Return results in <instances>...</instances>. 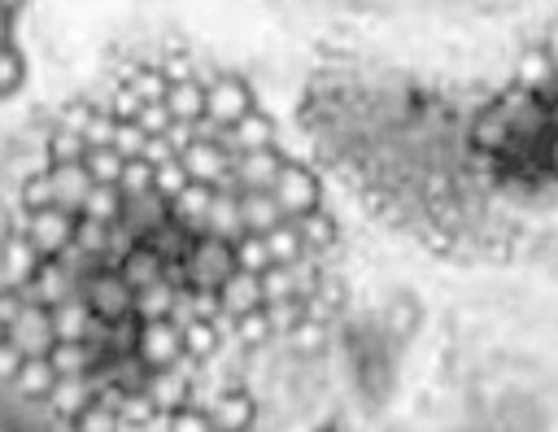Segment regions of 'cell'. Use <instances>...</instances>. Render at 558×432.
<instances>
[{
	"instance_id": "obj_40",
	"label": "cell",
	"mask_w": 558,
	"mask_h": 432,
	"mask_svg": "<svg viewBox=\"0 0 558 432\" xmlns=\"http://www.w3.org/2000/svg\"><path fill=\"white\" fill-rule=\"evenodd\" d=\"M109 236H113V227H109V223H96V218L78 214V227H74V244H78L83 253L100 257V266H105V253H109Z\"/></svg>"
},
{
	"instance_id": "obj_31",
	"label": "cell",
	"mask_w": 558,
	"mask_h": 432,
	"mask_svg": "<svg viewBox=\"0 0 558 432\" xmlns=\"http://www.w3.org/2000/svg\"><path fill=\"white\" fill-rule=\"evenodd\" d=\"M262 240H266V249H270V262H275V266H296L301 257H310V249H305V240H301V231H296V223H292V218H288V223H279L275 231H266Z\"/></svg>"
},
{
	"instance_id": "obj_8",
	"label": "cell",
	"mask_w": 558,
	"mask_h": 432,
	"mask_svg": "<svg viewBox=\"0 0 558 432\" xmlns=\"http://www.w3.org/2000/svg\"><path fill=\"white\" fill-rule=\"evenodd\" d=\"M9 345L22 349V358H48L57 345V327H52V310L39 301H26L13 319H9Z\"/></svg>"
},
{
	"instance_id": "obj_14",
	"label": "cell",
	"mask_w": 558,
	"mask_h": 432,
	"mask_svg": "<svg viewBox=\"0 0 558 432\" xmlns=\"http://www.w3.org/2000/svg\"><path fill=\"white\" fill-rule=\"evenodd\" d=\"M205 410L218 432H253V423H257V401L244 388H222Z\"/></svg>"
},
{
	"instance_id": "obj_35",
	"label": "cell",
	"mask_w": 558,
	"mask_h": 432,
	"mask_svg": "<svg viewBox=\"0 0 558 432\" xmlns=\"http://www.w3.org/2000/svg\"><path fill=\"white\" fill-rule=\"evenodd\" d=\"M83 166H87L92 183H113V188H118L126 157H122L113 144H92V148H87V157H83Z\"/></svg>"
},
{
	"instance_id": "obj_22",
	"label": "cell",
	"mask_w": 558,
	"mask_h": 432,
	"mask_svg": "<svg viewBox=\"0 0 558 432\" xmlns=\"http://www.w3.org/2000/svg\"><path fill=\"white\" fill-rule=\"evenodd\" d=\"M52 367H57V375H96V367L109 358L96 340H57L52 345Z\"/></svg>"
},
{
	"instance_id": "obj_56",
	"label": "cell",
	"mask_w": 558,
	"mask_h": 432,
	"mask_svg": "<svg viewBox=\"0 0 558 432\" xmlns=\"http://www.w3.org/2000/svg\"><path fill=\"white\" fill-rule=\"evenodd\" d=\"M549 96H558V74H554V87H549Z\"/></svg>"
},
{
	"instance_id": "obj_32",
	"label": "cell",
	"mask_w": 558,
	"mask_h": 432,
	"mask_svg": "<svg viewBox=\"0 0 558 432\" xmlns=\"http://www.w3.org/2000/svg\"><path fill=\"white\" fill-rule=\"evenodd\" d=\"M44 157H48V166H52V161H83V157H87V140H83V131L52 122L48 135H44Z\"/></svg>"
},
{
	"instance_id": "obj_49",
	"label": "cell",
	"mask_w": 558,
	"mask_h": 432,
	"mask_svg": "<svg viewBox=\"0 0 558 432\" xmlns=\"http://www.w3.org/2000/svg\"><path fill=\"white\" fill-rule=\"evenodd\" d=\"M140 127H144V135H166L170 127H174V113H170V105L166 100H148L144 109H140V118H135Z\"/></svg>"
},
{
	"instance_id": "obj_52",
	"label": "cell",
	"mask_w": 558,
	"mask_h": 432,
	"mask_svg": "<svg viewBox=\"0 0 558 432\" xmlns=\"http://www.w3.org/2000/svg\"><path fill=\"white\" fill-rule=\"evenodd\" d=\"M541 48H545V52H549V57L558 61V17H554V22L545 26V35H541Z\"/></svg>"
},
{
	"instance_id": "obj_45",
	"label": "cell",
	"mask_w": 558,
	"mask_h": 432,
	"mask_svg": "<svg viewBox=\"0 0 558 432\" xmlns=\"http://www.w3.org/2000/svg\"><path fill=\"white\" fill-rule=\"evenodd\" d=\"M170 432H218V428L201 401H187V406L170 410Z\"/></svg>"
},
{
	"instance_id": "obj_9",
	"label": "cell",
	"mask_w": 558,
	"mask_h": 432,
	"mask_svg": "<svg viewBox=\"0 0 558 432\" xmlns=\"http://www.w3.org/2000/svg\"><path fill=\"white\" fill-rule=\"evenodd\" d=\"M283 153L279 148H253V153H235L231 166V188L235 192H270L279 170H283Z\"/></svg>"
},
{
	"instance_id": "obj_30",
	"label": "cell",
	"mask_w": 558,
	"mask_h": 432,
	"mask_svg": "<svg viewBox=\"0 0 558 432\" xmlns=\"http://www.w3.org/2000/svg\"><path fill=\"white\" fill-rule=\"evenodd\" d=\"M179 297H183V288H179V284L157 279V284H148V288H140V292H135V314H140V319H174Z\"/></svg>"
},
{
	"instance_id": "obj_28",
	"label": "cell",
	"mask_w": 558,
	"mask_h": 432,
	"mask_svg": "<svg viewBox=\"0 0 558 432\" xmlns=\"http://www.w3.org/2000/svg\"><path fill=\"white\" fill-rule=\"evenodd\" d=\"M52 327H57V340H87L96 327V314L87 310L83 297H70V301L52 305Z\"/></svg>"
},
{
	"instance_id": "obj_6",
	"label": "cell",
	"mask_w": 558,
	"mask_h": 432,
	"mask_svg": "<svg viewBox=\"0 0 558 432\" xmlns=\"http://www.w3.org/2000/svg\"><path fill=\"white\" fill-rule=\"evenodd\" d=\"M179 161H183V170H187V179H196V183H209V188H231V166H235V153L222 144V140H214V135H196L183 153H179ZM235 192V188H231Z\"/></svg>"
},
{
	"instance_id": "obj_21",
	"label": "cell",
	"mask_w": 558,
	"mask_h": 432,
	"mask_svg": "<svg viewBox=\"0 0 558 432\" xmlns=\"http://www.w3.org/2000/svg\"><path fill=\"white\" fill-rule=\"evenodd\" d=\"M205 236H218V240H231V244L240 236H248L244 231V214H240V192H231V188L214 192V205L205 214Z\"/></svg>"
},
{
	"instance_id": "obj_39",
	"label": "cell",
	"mask_w": 558,
	"mask_h": 432,
	"mask_svg": "<svg viewBox=\"0 0 558 432\" xmlns=\"http://www.w3.org/2000/svg\"><path fill=\"white\" fill-rule=\"evenodd\" d=\"M418 327V305L410 301V297H397L392 305H388V314H384V340H410V332Z\"/></svg>"
},
{
	"instance_id": "obj_42",
	"label": "cell",
	"mask_w": 558,
	"mask_h": 432,
	"mask_svg": "<svg viewBox=\"0 0 558 432\" xmlns=\"http://www.w3.org/2000/svg\"><path fill=\"white\" fill-rule=\"evenodd\" d=\"M118 188H122V196H140V192H153V188H157V166H153L148 157H131V161L122 166V179H118Z\"/></svg>"
},
{
	"instance_id": "obj_34",
	"label": "cell",
	"mask_w": 558,
	"mask_h": 432,
	"mask_svg": "<svg viewBox=\"0 0 558 432\" xmlns=\"http://www.w3.org/2000/svg\"><path fill=\"white\" fill-rule=\"evenodd\" d=\"M65 428H70V432H122V415H118L113 401L96 397V401H92L87 410H78Z\"/></svg>"
},
{
	"instance_id": "obj_33",
	"label": "cell",
	"mask_w": 558,
	"mask_h": 432,
	"mask_svg": "<svg viewBox=\"0 0 558 432\" xmlns=\"http://www.w3.org/2000/svg\"><path fill=\"white\" fill-rule=\"evenodd\" d=\"M283 340H288L296 353L314 358V353H323V349L331 345V323H327V319H310V314H305V319H301Z\"/></svg>"
},
{
	"instance_id": "obj_17",
	"label": "cell",
	"mask_w": 558,
	"mask_h": 432,
	"mask_svg": "<svg viewBox=\"0 0 558 432\" xmlns=\"http://www.w3.org/2000/svg\"><path fill=\"white\" fill-rule=\"evenodd\" d=\"M218 301H222V319H240V314L262 310V305H266L262 275H253V271H235V275L218 288Z\"/></svg>"
},
{
	"instance_id": "obj_27",
	"label": "cell",
	"mask_w": 558,
	"mask_h": 432,
	"mask_svg": "<svg viewBox=\"0 0 558 432\" xmlns=\"http://www.w3.org/2000/svg\"><path fill=\"white\" fill-rule=\"evenodd\" d=\"M240 214H244V231L248 236H266L279 223H288V214L279 209V201L270 192H240Z\"/></svg>"
},
{
	"instance_id": "obj_55",
	"label": "cell",
	"mask_w": 558,
	"mask_h": 432,
	"mask_svg": "<svg viewBox=\"0 0 558 432\" xmlns=\"http://www.w3.org/2000/svg\"><path fill=\"white\" fill-rule=\"evenodd\" d=\"M4 340H9V323L0 319V345H4Z\"/></svg>"
},
{
	"instance_id": "obj_15",
	"label": "cell",
	"mask_w": 558,
	"mask_h": 432,
	"mask_svg": "<svg viewBox=\"0 0 558 432\" xmlns=\"http://www.w3.org/2000/svg\"><path fill=\"white\" fill-rule=\"evenodd\" d=\"M48 175H52V201H57L61 209L83 214L87 192L96 188V183H92V175H87V166H83V161H52V166H48Z\"/></svg>"
},
{
	"instance_id": "obj_18",
	"label": "cell",
	"mask_w": 558,
	"mask_h": 432,
	"mask_svg": "<svg viewBox=\"0 0 558 432\" xmlns=\"http://www.w3.org/2000/svg\"><path fill=\"white\" fill-rule=\"evenodd\" d=\"M96 393H100L96 375H61V380L52 384L48 406H52V415H57V419H65V423H70L78 410H87V406L96 401Z\"/></svg>"
},
{
	"instance_id": "obj_19",
	"label": "cell",
	"mask_w": 558,
	"mask_h": 432,
	"mask_svg": "<svg viewBox=\"0 0 558 432\" xmlns=\"http://www.w3.org/2000/svg\"><path fill=\"white\" fill-rule=\"evenodd\" d=\"M144 393H148V401H153L157 410H179V406L196 401V384H192V375H183L179 367L153 371L148 384H144Z\"/></svg>"
},
{
	"instance_id": "obj_48",
	"label": "cell",
	"mask_w": 558,
	"mask_h": 432,
	"mask_svg": "<svg viewBox=\"0 0 558 432\" xmlns=\"http://www.w3.org/2000/svg\"><path fill=\"white\" fill-rule=\"evenodd\" d=\"M187 183H192V179H187V170H183V161H179V157H170V161H161V166H157V192H161L166 201H174Z\"/></svg>"
},
{
	"instance_id": "obj_47",
	"label": "cell",
	"mask_w": 558,
	"mask_h": 432,
	"mask_svg": "<svg viewBox=\"0 0 558 432\" xmlns=\"http://www.w3.org/2000/svg\"><path fill=\"white\" fill-rule=\"evenodd\" d=\"M148 140H153V135H144L140 122H118V131H113V148H118L126 161H131V157H144Z\"/></svg>"
},
{
	"instance_id": "obj_20",
	"label": "cell",
	"mask_w": 558,
	"mask_h": 432,
	"mask_svg": "<svg viewBox=\"0 0 558 432\" xmlns=\"http://www.w3.org/2000/svg\"><path fill=\"white\" fill-rule=\"evenodd\" d=\"M214 192H218V188L192 179V183L170 201V218H174L179 227H187L192 236H205V214H209V205H214Z\"/></svg>"
},
{
	"instance_id": "obj_29",
	"label": "cell",
	"mask_w": 558,
	"mask_h": 432,
	"mask_svg": "<svg viewBox=\"0 0 558 432\" xmlns=\"http://www.w3.org/2000/svg\"><path fill=\"white\" fill-rule=\"evenodd\" d=\"M179 323H183V349H187V358H192V362H209V358L218 353V345H222L218 319H196V314H187V319H179Z\"/></svg>"
},
{
	"instance_id": "obj_38",
	"label": "cell",
	"mask_w": 558,
	"mask_h": 432,
	"mask_svg": "<svg viewBox=\"0 0 558 432\" xmlns=\"http://www.w3.org/2000/svg\"><path fill=\"white\" fill-rule=\"evenodd\" d=\"M26 52L17 48V44H9V48H0V100H9V96H17L22 87H26Z\"/></svg>"
},
{
	"instance_id": "obj_37",
	"label": "cell",
	"mask_w": 558,
	"mask_h": 432,
	"mask_svg": "<svg viewBox=\"0 0 558 432\" xmlns=\"http://www.w3.org/2000/svg\"><path fill=\"white\" fill-rule=\"evenodd\" d=\"M83 214L96 218V223H109V227L122 223V188H113V183H96V188L87 192Z\"/></svg>"
},
{
	"instance_id": "obj_26",
	"label": "cell",
	"mask_w": 558,
	"mask_h": 432,
	"mask_svg": "<svg viewBox=\"0 0 558 432\" xmlns=\"http://www.w3.org/2000/svg\"><path fill=\"white\" fill-rule=\"evenodd\" d=\"M554 74H558V61L536 44V48H527V52L519 57V65H514V87L545 96V92L554 87Z\"/></svg>"
},
{
	"instance_id": "obj_13",
	"label": "cell",
	"mask_w": 558,
	"mask_h": 432,
	"mask_svg": "<svg viewBox=\"0 0 558 432\" xmlns=\"http://www.w3.org/2000/svg\"><path fill=\"white\" fill-rule=\"evenodd\" d=\"M231 153H253V148H275V140H279V127H275V118L266 113V109H248L235 127H227L222 135H218Z\"/></svg>"
},
{
	"instance_id": "obj_44",
	"label": "cell",
	"mask_w": 558,
	"mask_h": 432,
	"mask_svg": "<svg viewBox=\"0 0 558 432\" xmlns=\"http://www.w3.org/2000/svg\"><path fill=\"white\" fill-rule=\"evenodd\" d=\"M235 262H240V271H253V275H262L266 266H275L262 236H240L235 240Z\"/></svg>"
},
{
	"instance_id": "obj_24",
	"label": "cell",
	"mask_w": 558,
	"mask_h": 432,
	"mask_svg": "<svg viewBox=\"0 0 558 432\" xmlns=\"http://www.w3.org/2000/svg\"><path fill=\"white\" fill-rule=\"evenodd\" d=\"M296 223V231H301V240H305V249L314 253V257H327L331 249H336V240H340V227H336V214L331 209H310V214H301V218H292Z\"/></svg>"
},
{
	"instance_id": "obj_43",
	"label": "cell",
	"mask_w": 558,
	"mask_h": 432,
	"mask_svg": "<svg viewBox=\"0 0 558 432\" xmlns=\"http://www.w3.org/2000/svg\"><path fill=\"white\" fill-rule=\"evenodd\" d=\"M262 310H266V319H270L275 336H288V332H292V327L305 319V301H301V297H288V301H266Z\"/></svg>"
},
{
	"instance_id": "obj_10",
	"label": "cell",
	"mask_w": 558,
	"mask_h": 432,
	"mask_svg": "<svg viewBox=\"0 0 558 432\" xmlns=\"http://www.w3.org/2000/svg\"><path fill=\"white\" fill-rule=\"evenodd\" d=\"M78 288H83V279L61 262V257H44L39 262V271H35V279L22 288L26 292V301H39V305H61V301H70V297H78Z\"/></svg>"
},
{
	"instance_id": "obj_12",
	"label": "cell",
	"mask_w": 558,
	"mask_h": 432,
	"mask_svg": "<svg viewBox=\"0 0 558 432\" xmlns=\"http://www.w3.org/2000/svg\"><path fill=\"white\" fill-rule=\"evenodd\" d=\"M170 223V201L153 188V192H140V196H122V227L135 236V240H148L153 231H161Z\"/></svg>"
},
{
	"instance_id": "obj_41",
	"label": "cell",
	"mask_w": 558,
	"mask_h": 432,
	"mask_svg": "<svg viewBox=\"0 0 558 432\" xmlns=\"http://www.w3.org/2000/svg\"><path fill=\"white\" fill-rule=\"evenodd\" d=\"M231 327H235V340H240L244 349H262L266 340H275V327H270V319H266V310H253V314H240V319H231Z\"/></svg>"
},
{
	"instance_id": "obj_7",
	"label": "cell",
	"mask_w": 558,
	"mask_h": 432,
	"mask_svg": "<svg viewBox=\"0 0 558 432\" xmlns=\"http://www.w3.org/2000/svg\"><path fill=\"white\" fill-rule=\"evenodd\" d=\"M74 227H78V214H74V209H61V205L26 209V218H22L26 240H31L44 257H57L65 244H74Z\"/></svg>"
},
{
	"instance_id": "obj_2",
	"label": "cell",
	"mask_w": 558,
	"mask_h": 432,
	"mask_svg": "<svg viewBox=\"0 0 558 432\" xmlns=\"http://www.w3.org/2000/svg\"><path fill=\"white\" fill-rule=\"evenodd\" d=\"M78 297L87 301V310L96 314V323H122L135 314V288L126 284V275L118 266H100L83 279Z\"/></svg>"
},
{
	"instance_id": "obj_53",
	"label": "cell",
	"mask_w": 558,
	"mask_h": 432,
	"mask_svg": "<svg viewBox=\"0 0 558 432\" xmlns=\"http://www.w3.org/2000/svg\"><path fill=\"white\" fill-rule=\"evenodd\" d=\"M13 22H17V17H13L9 9H0V48H9V44H13Z\"/></svg>"
},
{
	"instance_id": "obj_11",
	"label": "cell",
	"mask_w": 558,
	"mask_h": 432,
	"mask_svg": "<svg viewBox=\"0 0 558 432\" xmlns=\"http://www.w3.org/2000/svg\"><path fill=\"white\" fill-rule=\"evenodd\" d=\"M39 262H44V253L26 240L22 227L0 236V288H26L39 271Z\"/></svg>"
},
{
	"instance_id": "obj_16",
	"label": "cell",
	"mask_w": 558,
	"mask_h": 432,
	"mask_svg": "<svg viewBox=\"0 0 558 432\" xmlns=\"http://www.w3.org/2000/svg\"><path fill=\"white\" fill-rule=\"evenodd\" d=\"M57 380H61V375H57L52 358H22V367H17L13 384H9V393H13L17 401L39 406V401L52 397V384H57Z\"/></svg>"
},
{
	"instance_id": "obj_1",
	"label": "cell",
	"mask_w": 558,
	"mask_h": 432,
	"mask_svg": "<svg viewBox=\"0 0 558 432\" xmlns=\"http://www.w3.org/2000/svg\"><path fill=\"white\" fill-rule=\"evenodd\" d=\"M235 271H240V262H235V244H231V240H218V236H196L192 249H187V257H183L187 288L218 292Z\"/></svg>"
},
{
	"instance_id": "obj_51",
	"label": "cell",
	"mask_w": 558,
	"mask_h": 432,
	"mask_svg": "<svg viewBox=\"0 0 558 432\" xmlns=\"http://www.w3.org/2000/svg\"><path fill=\"white\" fill-rule=\"evenodd\" d=\"M541 170H545L549 179H558V131H549V135H545V148H541Z\"/></svg>"
},
{
	"instance_id": "obj_5",
	"label": "cell",
	"mask_w": 558,
	"mask_h": 432,
	"mask_svg": "<svg viewBox=\"0 0 558 432\" xmlns=\"http://www.w3.org/2000/svg\"><path fill=\"white\" fill-rule=\"evenodd\" d=\"M270 196L279 201V209L288 218H301V214H310V209L323 205V179L314 175V166L288 157L283 170H279V179H275V188H270Z\"/></svg>"
},
{
	"instance_id": "obj_3",
	"label": "cell",
	"mask_w": 558,
	"mask_h": 432,
	"mask_svg": "<svg viewBox=\"0 0 558 432\" xmlns=\"http://www.w3.org/2000/svg\"><path fill=\"white\" fill-rule=\"evenodd\" d=\"M135 353H140V362H144L148 371L183 367V362H187V349H183V323H179V319H140Z\"/></svg>"
},
{
	"instance_id": "obj_4",
	"label": "cell",
	"mask_w": 558,
	"mask_h": 432,
	"mask_svg": "<svg viewBox=\"0 0 558 432\" xmlns=\"http://www.w3.org/2000/svg\"><path fill=\"white\" fill-rule=\"evenodd\" d=\"M248 109H257V96H253V87H248L240 74L218 70V74L205 83V118H209L218 131L235 127Z\"/></svg>"
},
{
	"instance_id": "obj_23",
	"label": "cell",
	"mask_w": 558,
	"mask_h": 432,
	"mask_svg": "<svg viewBox=\"0 0 558 432\" xmlns=\"http://www.w3.org/2000/svg\"><path fill=\"white\" fill-rule=\"evenodd\" d=\"M166 105H170L174 122H192V127H201V122H205V79H196V74L174 79L170 92H166Z\"/></svg>"
},
{
	"instance_id": "obj_36",
	"label": "cell",
	"mask_w": 558,
	"mask_h": 432,
	"mask_svg": "<svg viewBox=\"0 0 558 432\" xmlns=\"http://www.w3.org/2000/svg\"><path fill=\"white\" fill-rule=\"evenodd\" d=\"M17 205H22V209L57 205V201H52V175H48V166H35V170H26V175L17 179Z\"/></svg>"
},
{
	"instance_id": "obj_54",
	"label": "cell",
	"mask_w": 558,
	"mask_h": 432,
	"mask_svg": "<svg viewBox=\"0 0 558 432\" xmlns=\"http://www.w3.org/2000/svg\"><path fill=\"white\" fill-rule=\"evenodd\" d=\"M0 9H9V13H13V17H17V13H22V9H26V0H0Z\"/></svg>"
},
{
	"instance_id": "obj_25",
	"label": "cell",
	"mask_w": 558,
	"mask_h": 432,
	"mask_svg": "<svg viewBox=\"0 0 558 432\" xmlns=\"http://www.w3.org/2000/svg\"><path fill=\"white\" fill-rule=\"evenodd\" d=\"M118 271H122V275H126V284L140 292V288H148V284L166 279V257H161L148 240H140V244L118 262Z\"/></svg>"
},
{
	"instance_id": "obj_46",
	"label": "cell",
	"mask_w": 558,
	"mask_h": 432,
	"mask_svg": "<svg viewBox=\"0 0 558 432\" xmlns=\"http://www.w3.org/2000/svg\"><path fill=\"white\" fill-rule=\"evenodd\" d=\"M262 292H266V301H288V297H296V275H292V266H266V271H262Z\"/></svg>"
},
{
	"instance_id": "obj_50",
	"label": "cell",
	"mask_w": 558,
	"mask_h": 432,
	"mask_svg": "<svg viewBox=\"0 0 558 432\" xmlns=\"http://www.w3.org/2000/svg\"><path fill=\"white\" fill-rule=\"evenodd\" d=\"M17 367H22V349H13V345L4 340V345H0V384H4V388L13 384Z\"/></svg>"
}]
</instances>
